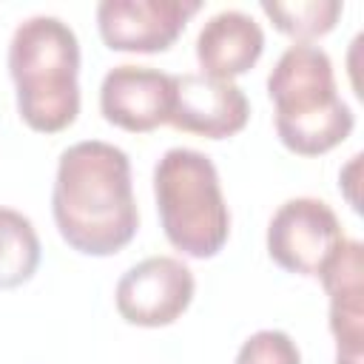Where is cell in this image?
Returning <instances> with one entry per match:
<instances>
[{"label": "cell", "mask_w": 364, "mask_h": 364, "mask_svg": "<svg viewBox=\"0 0 364 364\" xmlns=\"http://www.w3.org/2000/svg\"><path fill=\"white\" fill-rule=\"evenodd\" d=\"M51 213L60 236L77 253L122 250L139 228L128 154L102 139L68 145L57 162Z\"/></svg>", "instance_id": "cell-1"}, {"label": "cell", "mask_w": 364, "mask_h": 364, "mask_svg": "<svg viewBox=\"0 0 364 364\" xmlns=\"http://www.w3.org/2000/svg\"><path fill=\"white\" fill-rule=\"evenodd\" d=\"M9 74L14 80L20 119L57 134L80 114V40L68 23L51 14L23 20L9 43Z\"/></svg>", "instance_id": "cell-2"}, {"label": "cell", "mask_w": 364, "mask_h": 364, "mask_svg": "<svg viewBox=\"0 0 364 364\" xmlns=\"http://www.w3.org/2000/svg\"><path fill=\"white\" fill-rule=\"evenodd\" d=\"M276 105V134L299 156H318L341 145L355 125L353 108L338 97L333 63L313 43H293L267 74Z\"/></svg>", "instance_id": "cell-3"}, {"label": "cell", "mask_w": 364, "mask_h": 364, "mask_svg": "<svg viewBox=\"0 0 364 364\" xmlns=\"http://www.w3.org/2000/svg\"><path fill=\"white\" fill-rule=\"evenodd\" d=\"M154 196L165 239L191 259L216 256L230 233V210L210 156L171 148L154 168Z\"/></svg>", "instance_id": "cell-4"}, {"label": "cell", "mask_w": 364, "mask_h": 364, "mask_svg": "<svg viewBox=\"0 0 364 364\" xmlns=\"http://www.w3.org/2000/svg\"><path fill=\"white\" fill-rule=\"evenodd\" d=\"M341 242L336 210L313 196L287 199L267 225V256L296 276H318Z\"/></svg>", "instance_id": "cell-5"}, {"label": "cell", "mask_w": 364, "mask_h": 364, "mask_svg": "<svg viewBox=\"0 0 364 364\" xmlns=\"http://www.w3.org/2000/svg\"><path fill=\"white\" fill-rule=\"evenodd\" d=\"M193 273L176 256H148L117 282V313L136 327L173 324L193 301Z\"/></svg>", "instance_id": "cell-6"}, {"label": "cell", "mask_w": 364, "mask_h": 364, "mask_svg": "<svg viewBox=\"0 0 364 364\" xmlns=\"http://www.w3.org/2000/svg\"><path fill=\"white\" fill-rule=\"evenodd\" d=\"M199 9V0H102L97 28L111 51L154 54L171 48Z\"/></svg>", "instance_id": "cell-7"}, {"label": "cell", "mask_w": 364, "mask_h": 364, "mask_svg": "<svg viewBox=\"0 0 364 364\" xmlns=\"http://www.w3.org/2000/svg\"><path fill=\"white\" fill-rule=\"evenodd\" d=\"M250 102L233 80L208 74H173V105L168 122L208 139H225L247 125Z\"/></svg>", "instance_id": "cell-8"}, {"label": "cell", "mask_w": 364, "mask_h": 364, "mask_svg": "<svg viewBox=\"0 0 364 364\" xmlns=\"http://www.w3.org/2000/svg\"><path fill=\"white\" fill-rule=\"evenodd\" d=\"M173 105V74L151 65H114L100 85L102 117L131 134H145L168 122Z\"/></svg>", "instance_id": "cell-9"}, {"label": "cell", "mask_w": 364, "mask_h": 364, "mask_svg": "<svg viewBox=\"0 0 364 364\" xmlns=\"http://www.w3.org/2000/svg\"><path fill=\"white\" fill-rule=\"evenodd\" d=\"M330 296V333L336 338V364L364 361V247L344 239L333 259L316 276Z\"/></svg>", "instance_id": "cell-10"}, {"label": "cell", "mask_w": 364, "mask_h": 364, "mask_svg": "<svg viewBox=\"0 0 364 364\" xmlns=\"http://www.w3.org/2000/svg\"><path fill=\"white\" fill-rule=\"evenodd\" d=\"M264 51L262 26L239 9L216 11L196 34V60L202 74L216 80H233L250 71Z\"/></svg>", "instance_id": "cell-11"}, {"label": "cell", "mask_w": 364, "mask_h": 364, "mask_svg": "<svg viewBox=\"0 0 364 364\" xmlns=\"http://www.w3.org/2000/svg\"><path fill=\"white\" fill-rule=\"evenodd\" d=\"M37 264L40 239L31 219L14 208H0V290L28 282Z\"/></svg>", "instance_id": "cell-12"}, {"label": "cell", "mask_w": 364, "mask_h": 364, "mask_svg": "<svg viewBox=\"0 0 364 364\" xmlns=\"http://www.w3.org/2000/svg\"><path fill=\"white\" fill-rule=\"evenodd\" d=\"M341 9L344 6L338 0H296V3L262 0V11L273 20V26L299 43H310L333 31Z\"/></svg>", "instance_id": "cell-13"}, {"label": "cell", "mask_w": 364, "mask_h": 364, "mask_svg": "<svg viewBox=\"0 0 364 364\" xmlns=\"http://www.w3.org/2000/svg\"><path fill=\"white\" fill-rule=\"evenodd\" d=\"M236 364H301V353L284 330H259L245 338Z\"/></svg>", "instance_id": "cell-14"}, {"label": "cell", "mask_w": 364, "mask_h": 364, "mask_svg": "<svg viewBox=\"0 0 364 364\" xmlns=\"http://www.w3.org/2000/svg\"><path fill=\"white\" fill-rule=\"evenodd\" d=\"M358 179H361V154H353L350 162L341 168V176H338L341 191H344V196H347V202H350L353 210H361V196L355 191L358 188Z\"/></svg>", "instance_id": "cell-15"}]
</instances>
